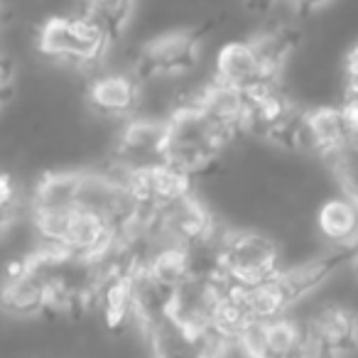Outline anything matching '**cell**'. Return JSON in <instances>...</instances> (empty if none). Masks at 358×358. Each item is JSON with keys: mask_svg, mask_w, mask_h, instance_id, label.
<instances>
[{"mask_svg": "<svg viewBox=\"0 0 358 358\" xmlns=\"http://www.w3.org/2000/svg\"><path fill=\"white\" fill-rule=\"evenodd\" d=\"M234 138L196 96L185 99L167 118V162L194 177L216 164Z\"/></svg>", "mask_w": 358, "mask_h": 358, "instance_id": "obj_1", "label": "cell"}, {"mask_svg": "<svg viewBox=\"0 0 358 358\" xmlns=\"http://www.w3.org/2000/svg\"><path fill=\"white\" fill-rule=\"evenodd\" d=\"M282 253L263 231H229L221 241L219 270L234 287H255L282 273Z\"/></svg>", "mask_w": 358, "mask_h": 358, "instance_id": "obj_2", "label": "cell"}, {"mask_svg": "<svg viewBox=\"0 0 358 358\" xmlns=\"http://www.w3.org/2000/svg\"><path fill=\"white\" fill-rule=\"evenodd\" d=\"M110 47V37L89 15L47 17L37 30V50L45 57L76 66L99 64Z\"/></svg>", "mask_w": 358, "mask_h": 358, "instance_id": "obj_3", "label": "cell"}, {"mask_svg": "<svg viewBox=\"0 0 358 358\" xmlns=\"http://www.w3.org/2000/svg\"><path fill=\"white\" fill-rule=\"evenodd\" d=\"M199 62V32L172 30L152 37L140 50L133 71L138 79H179Z\"/></svg>", "mask_w": 358, "mask_h": 358, "instance_id": "obj_4", "label": "cell"}, {"mask_svg": "<svg viewBox=\"0 0 358 358\" xmlns=\"http://www.w3.org/2000/svg\"><path fill=\"white\" fill-rule=\"evenodd\" d=\"M167 162V120L135 115L115 143V164L120 174L157 167Z\"/></svg>", "mask_w": 358, "mask_h": 358, "instance_id": "obj_5", "label": "cell"}, {"mask_svg": "<svg viewBox=\"0 0 358 358\" xmlns=\"http://www.w3.org/2000/svg\"><path fill=\"white\" fill-rule=\"evenodd\" d=\"M304 324L309 346L319 356L348 358L358 348V312L346 304H322L304 319Z\"/></svg>", "mask_w": 358, "mask_h": 358, "instance_id": "obj_6", "label": "cell"}, {"mask_svg": "<svg viewBox=\"0 0 358 358\" xmlns=\"http://www.w3.org/2000/svg\"><path fill=\"white\" fill-rule=\"evenodd\" d=\"M214 81L241 94H255L265 86H275L278 76L268 69L253 40H236L219 50Z\"/></svg>", "mask_w": 358, "mask_h": 358, "instance_id": "obj_7", "label": "cell"}, {"mask_svg": "<svg viewBox=\"0 0 358 358\" xmlns=\"http://www.w3.org/2000/svg\"><path fill=\"white\" fill-rule=\"evenodd\" d=\"M140 96L143 84L135 71H108L91 79L86 89L89 108L106 118H135L140 110Z\"/></svg>", "mask_w": 358, "mask_h": 358, "instance_id": "obj_8", "label": "cell"}, {"mask_svg": "<svg viewBox=\"0 0 358 358\" xmlns=\"http://www.w3.org/2000/svg\"><path fill=\"white\" fill-rule=\"evenodd\" d=\"M3 309L20 319L45 317L47 282L30 255L15 260L8 268L6 285H3Z\"/></svg>", "mask_w": 358, "mask_h": 358, "instance_id": "obj_9", "label": "cell"}, {"mask_svg": "<svg viewBox=\"0 0 358 358\" xmlns=\"http://www.w3.org/2000/svg\"><path fill=\"white\" fill-rule=\"evenodd\" d=\"M307 150L324 159H334L348 143L356 140L346 110L341 106H319L304 115Z\"/></svg>", "mask_w": 358, "mask_h": 358, "instance_id": "obj_10", "label": "cell"}, {"mask_svg": "<svg viewBox=\"0 0 358 358\" xmlns=\"http://www.w3.org/2000/svg\"><path fill=\"white\" fill-rule=\"evenodd\" d=\"M317 231L336 250L358 248V201L348 194L329 196L317 211Z\"/></svg>", "mask_w": 358, "mask_h": 358, "instance_id": "obj_11", "label": "cell"}, {"mask_svg": "<svg viewBox=\"0 0 358 358\" xmlns=\"http://www.w3.org/2000/svg\"><path fill=\"white\" fill-rule=\"evenodd\" d=\"M236 292H238L245 312L250 314V319L255 324L285 317L297 304L292 299V294H289V289L285 287V282L280 280V275L263 285H255V287H236Z\"/></svg>", "mask_w": 358, "mask_h": 358, "instance_id": "obj_12", "label": "cell"}, {"mask_svg": "<svg viewBox=\"0 0 358 358\" xmlns=\"http://www.w3.org/2000/svg\"><path fill=\"white\" fill-rule=\"evenodd\" d=\"M133 10L135 0H84V15H89L110 37V42L125 32Z\"/></svg>", "mask_w": 358, "mask_h": 358, "instance_id": "obj_13", "label": "cell"}, {"mask_svg": "<svg viewBox=\"0 0 358 358\" xmlns=\"http://www.w3.org/2000/svg\"><path fill=\"white\" fill-rule=\"evenodd\" d=\"M289 3H292V8L297 13L309 15V13H317V10H322V8H327L331 0H289Z\"/></svg>", "mask_w": 358, "mask_h": 358, "instance_id": "obj_14", "label": "cell"}, {"mask_svg": "<svg viewBox=\"0 0 358 358\" xmlns=\"http://www.w3.org/2000/svg\"><path fill=\"white\" fill-rule=\"evenodd\" d=\"M194 358H221V351H219V341H216V336H211L209 346L204 348V351L199 353V356Z\"/></svg>", "mask_w": 358, "mask_h": 358, "instance_id": "obj_15", "label": "cell"}, {"mask_svg": "<svg viewBox=\"0 0 358 358\" xmlns=\"http://www.w3.org/2000/svg\"><path fill=\"white\" fill-rule=\"evenodd\" d=\"M351 263H353V268H356V273H358V248L353 250V260H351Z\"/></svg>", "mask_w": 358, "mask_h": 358, "instance_id": "obj_16", "label": "cell"}]
</instances>
